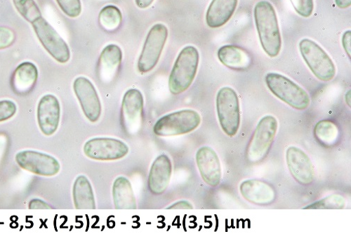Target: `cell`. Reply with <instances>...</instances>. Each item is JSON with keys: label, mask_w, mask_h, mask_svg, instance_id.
Listing matches in <instances>:
<instances>
[{"label": "cell", "mask_w": 351, "mask_h": 234, "mask_svg": "<svg viewBox=\"0 0 351 234\" xmlns=\"http://www.w3.org/2000/svg\"><path fill=\"white\" fill-rule=\"evenodd\" d=\"M254 17L263 51L271 58L278 56L282 47V38L274 6L266 0L258 2L254 10Z\"/></svg>", "instance_id": "cell-1"}, {"label": "cell", "mask_w": 351, "mask_h": 234, "mask_svg": "<svg viewBox=\"0 0 351 234\" xmlns=\"http://www.w3.org/2000/svg\"><path fill=\"white\" fill-rule=\"evenodd\" d=\"M199 61L197 48L189 45L179 54L169 78V89L173 95L186 91L196 76Z\"/></svg>", "instance_id": "cell-2"}, {"label": "cell", "mask_w": 351, "mask_h": 234, "mask_svg": "<svg viewBox=\"0 0 351 234\" xmlns=\"http://www.w3.org/2000/svg\"><path fill=\"white\" fill-rule=\"evenodd\" d=\"M278 123L276 117H263L257 124L250 140L246 151V158L252 163H257L269 154L276 139Z\"/></svg>", "instance_id": "cell-3"}, {"label": "cell", "mask_w": 351, "mask_h": 234, "mask_svg": "<svg viewBox=\"0 0 351 234\" xmlns=\"http://www.w3.org/2000/svg\"><path fill=\"white\" fill-rule=\"evenodd\" d=\"M265 82L269 91L289 106L297 110H305L309 106V95L288 78L280 73H269L265 77Z\"/></svg>", "instance_id": "cell-4"}, {"label": "cell", "mask_w": 351, "mask_h": 234, "mask_svg": "<svg viewBox=\"0 0 351 234\" xmlns=\"http://www.w3.org/2000/svg\"><path fill=\"white\" fill-rule=\"evenodd\" d=\"M217 110L223 132L230 137L236 136L241 126V108L238 94L231 87H222L218 92Z\"/></svg>", "instance_id": "cell-5"}, {"label": "cell", "mask_w": 351, "mask_h": 234, "mask_svg": "<svg viewBox=\"0 0 351 234\" xmlns=\"http://www.w3.org/2000/svg\"><path fill=\"white\" fill-rule=\"evenodd\" d=\"M201 124V116L192 109H184L167 114L155 124L154 133L159 137L179 136L195 130Z\"/></svg>", "instance_id": "cell-6"}, {"label": "cell", "mask_w": 351, "mask_h": 234, "mask_svg": "<svg viewBox=\"0 0 351 234\" xmlns=\"http://www.w3.org/2000/svg\"><path fill=\"white\" fill-rule=\"evenodd\" d=\"M168 35V28L163 23H156L150 29L137 63V69L140 73H149L158 65Z\"/></svg>", "instance_id": "cell-7"}, {"label": "cell", "mask_w": 351, "mask_h": 234, "mask_svg": "<svg viewBox=\"0 0 351 234\" xmlns=\"http://www.w3.org/2000/svg\"><path fill=\"white\" fill-rule=\"evenodd\" d=\"M300 50L308 67L318 80L328 82L335 77L337 70L332 58L318 44L305 38L300 43Z\"/></svg>", "instance_id": "cell-8"}, {"label": "cell", "mask_w": 351, "mask_h": 234, "mask_svg": "<svg viewBox=\"0 0 351 234\" xmlns=\"http://www.w3.org/2000/svg\"><path fill=\"white\" fill-rule=\"evenodd\" d=\"M32 25L40 43L53 60L62 65L68 63L71 60L70 48L55 28L43 16Z\"/></svg>", "instance_id": "cell-9"}, {"label": "cell", "mask_w": 351, "mask_h": 234, "mask_svg": "<svg viewBox=\"0 0 351 234\" xmlns=\"http://www.w3.org/2000/svg\"><path fill=\"white\" fill-rule=\"evenodd\" d=\"M84 154L90 159L111 161L122 159L130 151L128 145L121 140L97 137L87 141L84 145Z\"/></svg>", "instance_id": "cell-10"}, {"label": "cell", "mask_w": 351, "mask_h": 234, "mask_svg": "<svg viewBox=\"0 0 351 234\" xmlns=\"http://www.w3.org/2000/svg\"><path fill=\"white\" fill-rule=\"evenodd\" d=\"M73 86L86 118L92 123H97L101 118L102 106L95 85L89 79L78 77Z\"/></svg>", "instance_id": "cell-11"}, {"label": "cell", "mask_w": 351, "mask_h": 234, "mask_svg": "<svg viewBox=\"0 0 351 234\" xmlns=\"http://www.w3.org/2000/svg\"><path fill=\"white\" fill-rule=\"evenodd\" d=\"M17 164L23 169L44 177H53L61 165L53 156L35 151H23L16 156Z\"/></svg>", "instance_id": "cell-12"}, {"label": "cell", "mask_w": 351, "mask_h": 234, "mask_svg": "<svg viewBox=\"0 0 351 234\" xmlns=\"http://www.w3.org/2000/svg\"><path fill=\"white\" fill-rule=\"evenodd\" d=\"M143 104V97L140 91L130 89L125 93L122 102L121 121L123 128L128 134H134L140 130Z\"/></svg>", "instance_id": "cell-13"}, {"label": "cell", "mask_w": 351, "mask_h": 234, "mask_svg": "<svg viewBox=\"0 0 351 234\" xmlns=\"http://www.w3.org/2000/svg\"><path fill=\"white\" fill-rule=\"evenodd\" d=\"M286 161L291 176L301 185L308 186L315 179L313 165L308 156L297 146L291 145L286 151Z\"/></svg>", "instance_id": "cell-14"}, {"label": "cell", "mask_w": 351, "mask_h": 234, "mask_svg": "<svg viewBox=\"0 0 351 234\" xmlns=\"http://www.w3.org/2000/svg\"><path fill=\"white\" fill-rule=\"evenodd\" d=\"M37 118L40 130L45 136H51L57 131L61 119V105L56 96L46 95L40 99Z\"/></svg>", "instance_id": "cell-15"}, {"label": "cell", "mask_w": 351, "mask_h": 234, "mask_svg": "<svg viewBox=\"0 0 351 234\" xmlns=\"http://www.w3.org/2000/svg\"><path fill=\"white\" fill-rule=\"evenodd\" d=\"M196 163L203 181L212 187L219 185L222 170L219 158L210 146H202L197 152Z\"/></svg>", "instance_id": "cell-16"}, {"label": "cell", "mask_w": 351, "mask_h": 234, "mask_svg": "<svg viewBox=\"0 0 351 234\" xmlns=\"http://www.w3.org/2000/svg\"><path fill=\"white\" fill-rule=\"evenodd\" d=\"M243 197L256 206L266 207L272 204L276 198V190L270 184L258 180H247L240 186Z\"/></svg>", "instance_id": "cell-17"}, {"label": "cell", "mask_w": 351, "mask_h": 234, "mask_svg": "<svg viewBox=\"0 0 351 234\" xmlns=\"http://www.w3.org/2000/svg\"><path fill=\"white\" fill-rule=\"evenodd\" d=\"M39 76L37 67L31 62L20 64L11 78L13 92L19 96H25L32 92Z\"/></svg>", "instance_id": "cell-18"}, {"label": "cell", "mask_w": 351, "mask_h": 234, "mask_svg": "<svg viewBox=\"0 0 351 234\" xmlns=\"http://www.w3.org/2000/svg\"><path fill=\"white\" fill-rule=\"evenodd\" d=\"M172 172L170 159L165 154L159 156L154 162L149 177V189L155 195H161L169 187Z\"/></svg>", "instance_id": "cell-19"}, {"label": "cell", "mask_w": 351, "mask_h": 234, "mask_svg": "<svg viewBox=\"0 0 351 234\" xmlns=\"http://www.w3.org/2000/svg\"><path fill=\"white\" fill-rule=\"evenodd\" d=\"M123 58V51L118 45L106 46L101 53L98 63L100 78L106 82L112 80L121 67Z\"/></svg>", "instance_id": "cell-20"}, {"label": "cell", "mask_w": 351, "mask_h": 234, "mask_svg": "<svg viewBox=\"0 0 351 234\" xmlns=\"http://www.w3.org/2000/svg\"><path fill=\"white\" fill-rule=\"evenodd\" d=\"M220 62L226 67L235 71H245L252 63L250 55L244 49L236 45L221 47L217 53Z\"/></svg>", "instance_id": "cell-21"}, {"label": "cell", "mask_w": 351, "mask_h": 234, "mask_svg": "<svg viewBox=\"0 0 351 234\" xmlns=\"http://www.w3.org/2000/svg\"><path fill=\"white\" fill-rule=\"evenodd\" d=\"M239 0H213L207 14L206 22L211 28H219L226 24L235 13Z\"/></svg>", "instance_id": "cell-22"}, {"label": "cell", "mask_w": 351, "mask_h": 234, "mask_svg": "<svg viewBox=\"0 0 351 234\" xmlns=\"http://www.w3.org/2000/svg\"><path fill=\"white\" fill-rule=\"evenodd\" d=\"M112 198L116 209H136V201L130 180L125 177L117 178L112 185Z\"/></svg>", "instance_id": "cell-23"}, {"label": "cell", "mask_w": 351, "mask_h": 234, "mask_svg": "<svg viewBox=\"0 0 351 234\" xmlns=\"http://www.w3.org/2000/svg\"><path fill=\"white\" fill-rule=\"evenodd\" d=\"M73 196L76 209H95L96 201L92 185L84 175L75 181Z\"/></svg>", "instance_id": "cell-24"}, {"label": "cell", "mask_w": 351, "mask_h": 234, "mask_svg": "<svg viewBox=\"0 0 351 234\" xmlns=\"http://www.w3.org/2000/svg\"><path fill=\"white\" fill-rule=\"evenodd\" d=\"M314 137L319 144L324 146H332L338 140L339 129L336 124L331 121H321L315 126Z\"/></svg>", "instance_id": "cell-25"}, {"label": "cell", "mask_w": 351, "mask_h": 234, "mask_svg": "<svg viewBox=\"0 0 351 234\" xmlns=\"http://www.w3.org/2000/svg\"><path fill=\"white\" fill-rule=\"evenodd\" d=\"M99 23L106 30L112 32L119 28L123 21V14L118 7L107 5L100 12Z\"/></svg>", "instance_id": "cell-26"}, {"label": "cell", "mask_w": 351, "mask_h": 234, "mask_svg": "<svg viewBox=\"0 0 351 234\" xmlns=\"http://www.w3.org/2000/svg\"><path fill=\"white\" fill-rule=\"evenodd\" d=\"M12 3L18 13L28 23L33 24L43 17L35 0H12Z\"/></svg>", "instance_id": "cell-27"}, {"label": "cell", "mask_w": 351, "mask_h": 234, "mask_svg": "<svg viewBox=\"0 0 351 234\" xmlns=\"http://www.w3.org/2000/svg\"><path fill=\"white\" fill-rule=\"evenodd\" d=\"M345 207V199L340 195L333 194L309 204L304 209H343Z\"/></svg>", "instance_id": "cell-28"}, {"label": "cell", "mask_w": 351, "mask_h": 234, "mask_svg": "<svg viewBox=\"0 0 351 234\" xmlns=\"http://www.w3.org/2000/svg\"><path fill=\"white\" fill-rule=\"evenodd\" d=\"M61 10L70 18H77L82 13L81 0H56Z\"/></svg>", "instance_id": "cell-29"}, {"label": "cell", "mask_w": 351, "mask_h": 234, "mask_svg": "<svg viewBox=\"0 0 351 234\" xmlns=\"http://www.w3.org/2000/svg\"><path fill=\"white\" fill-rule=\"evenodd\" d=\"M295 11L301 16L310 17L314 10L313 0H290Z\"/></svg>", "instance_id": "cell-30"}, {"label": "cell", "mask_w": 351, "mask_h": 234, "mask_svg": "<svg viewBox=\"0 0 351 234\" xmlns=\"http://www.w3.org/2000/svg\"><path fill=\"white\" fill-rule=\"evenodd\" d=\"M16 111L17 106L14 102L11 100L0 101V123L13 118Z\"/></svg>", "instance_id": "cell-31"}, {"label": "cell", "mask_w": 351, "mask_h": 234, "mask_svg": "<svg viewBox=\"0 0 351 234\" xmlns=\"http://www.w3.org/2000/svg\"><path fill=\"white\" fill-rule=\"evenodd\" d=\"M16 39V36L11 28L0 26V50L5 49L12 46Z\"/></svg>", "instance_id": "cell-32"}, {"label": "cell", "mask_w": 351, "mask_h": 234, "mask_svg": "<svg viewBox=\"0 0 351 234\" xmlns=\"http://www.w3.org/2000/svg\"><path fill=\"white\" fill-rule=\"evenodd\" d=\"M28 209L32 210L37 209H51V207L46 202L40 199H33L28 204Z\"/></svg>", "instance_id": "cell-33"}, {"label": "cell", "mask_w": 351, "mask_h": 234, "mask_svg": "<svg viewBox=\"0 0 351 234\" xmlns=\"http://www.w3.org/2000/svg\"><path fill=\"white\" fill-rule=\"evenodd\" d=\"M342 45L344 50L350 58L351 56V32H346L342 36Z\"/></svg>", "instance_id": "cell-34"}, {"label": "cell", "mask_w": 351, "mask_h": 234, "mask_svg": "<svg viewBox=\"0 0 351 234\" xmlns=\"http://www.w3.org/2000/svg\"><path fill=\"white\" fill-rule=\"evenodd\" d=\"M193 207L192 204L185 200H182L177 202L176 203H173L171 204V207H169L167 209H193Z\"/></svg>", "instance_id": "cell-35"}, {"label": "cell", "mask_w": 351, "mask_h": 234, "mask_svg": "<svg viewBox=\"0 0 351 234\" xmlns=\"http://www.w3.org/2000/svg\"><path fill=\"white\" fill-rule=\"evenodd\" d=\"M155 0H135L136 6L142 10L149 8L154 3Z\"/></svg>", "instance_id": "cell-36"}, {"label": "cell", "mask_w": 351, "mask_h": 234, "mask_svg": "<svg viewBox=\"0 0 351 234\" xmlns=\"http://www.w3.org/2000/svg\"><path fill=\"white\" fill-rule=\"evenodd\" d=\"M336 5L341 9H346L350 7L351 0H335Z\"/></svg>", "instance_id": "cell-37"}, {"label": "cell", "mask_w": 351, "mask_h": 234, "mask_svg": "<svg viewBox=\"0 0 351 234\" xmlns=\"http://www.w3.org/2000/svg\"><path fill=\"white\" fill-rule=\"evenodd\" d=\"M350 93H351V92H350V91H349L348 92H347V93L346 95V97H345L346 102V103H347V104H348V106L349 107L351 106V104H350V102H351V100H350L351 95H350Z\"/></svg>", "instance_id": "cell-38"}]
</instances>
